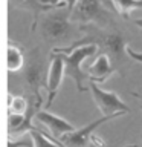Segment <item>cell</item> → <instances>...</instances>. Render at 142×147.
Segmentation results:
<instances>
[{
  "mask_svg": "<svg viewBox=\"0 0 142 147\" xmlns=\"http://www.w3.org/2000/svg\"><path fill=\"white\" fill-rule=\"evenodd\" d=\"M25 55H23L21 49L17 48L15 45L9 43L8 45V71L9 72H18L25 67Z\"/></svg>",
  "mask_w": 142,
  "mask_h": 147,
  "instance_id": "11",
  "label": "cell"
},
{
  "mask_svg": "<svg viewBox=\"0 0 142 147\" xmlns=\"http://www.w3.org/2000/svg\"><path fill=\"white\" fill-rule=\"evenodd\" d=\"M37 51L34 49L31 58L27 60V63L23 67V80H25V84L31 89L34 98L41 103V95H40V89L41 87H46V83H48V72L44 69V64L41 61V58H35Z\"/></svg>",
  "mask_w": 142,
  "mask_h": 147,
  "instance_id": "4",
  "label": "cell"
},
{
  "mask_svg": "<svg viewBox=\"0 0 142 147\" xmlns=\"http://www.w3.org/2000/svg\"><path fill=\"white\" fill-rule=\"evenodd\" d=\"M11 2L15 5V6H18V8H23V9H26V11H31L32 16H34V18H37V16H38L40 11L48 9V8H44L43 5L40 3V0H11Z\"/></svg>",
  "mask_w": 142,
  "mask_h": 147,
  "instance_id": "15",
  "label": "cell"
},
{
  "mask_svg": "<svg viewBox=\"0 0 142 147\" xmlns=\"http://www.w3.org/2000/svg\"><path fill=\"white\" fill-rule=\"evenodd\" d=\"M72 32L70 9L61 12L58 9L49 11L41 20V34L46 40L50 41H64L69 40Z\"/></svg>",
  "mask_w": 142,
  "mask_h": 147,
  "instance_id": "2",
  "label": "cell"
},
{
  "mask_svg": "<svg viewBox=\"0 0 142 147\" xmlns=\"http://www.w3.org/2000/svg\"><path fill=\"white\" fill-rule=\"evenodd\" d=\"M135 23H136V25L142 29V18H137V20H135Z\"/></svg>",
  "mask_w": 142,
  "mask_h": 147,
  "instance_id": "20",
  "label": "cell"
},
{
  "mask_svg": "<svg viewBox=\"0 0 142 147\" xmlns=\"http://www.w3.org/2000/svg\"><path fill=\"white\" fill-rule=\"evenodd\" d=\"M90 92H92L96 107L99 109L102 117H113V115L121 117V115H125L130 112V107L115 92L101 89L98 83L90 81Z\"/></svg>",
  "mask_w": 142,
  "mask_h": 147,
  "instance_id": "3",
  "label": "cell"
},
{
  "mask_svg": "<svg viewBox=\"0 0 142 147\" xmlns=\"http://www.w3.org/2000/svg\"><path fill=\"white\" fill-rule=\"evenodd\" d=\"M105 18V9L101 0H80L70 11V20L75 25H87Z\"/></svg>",
  "mask_w": 142,
  "mask_h": 147,
  "instance_id": "5",
  "label": "cell"
},
{
  "mask_svg": "<svg viewBox=\"0 0 142 147\" xmlns=\"http://www.w3.org/2000/svg\"><path fill=\"white\" fill-rule=\"evenodd\" d=\"M113 118H118L116 115L113 117H101L95 121H92L90 124H86L81 129H75L70 133H66L64 136H61V140L58 141V144L61 147H87L90 142V138L93 135V132L98 129L101 124L110 121Z\"/></svg>",
  "mask_w": 142,
  "mask_h": 147,
  "instance_id": "6",
  "label": "cell"
},
{
  "mask_svg": "<svg viewBox=\"0 0 142 147\" xmlns=\"http://www.w3.org/2000/svg\"><path fill=\"white\" fill-rule=\"evenodd\" d=\"M40 3L43 5L44 8L52 9V8H60V6H67L64 3V0H40Z\"/></svg>",
  "mask_w": 142,
  "mask_h": 147,
  "instance_id": "17",
  "label": "cell"
},
{
  "mask_svg": "<svg viewBox=\"0 0 142 147\" xmlns=\"http://www.w3.org/2000/svg\"><path fill=\"white\" fill-rule=\"evenodd\" d=\"M90 144H93L95 147H105V146H107V142L101 140V136H96L95 133H93L92 138H90Z\"/></svg>",
  "mask_w": 142,
  "mask_h": 147,
  "instance_id": "18",
  "label": "cell"
},
{
  "mask_svg": "<svg viewBox=\"0 0 142 147\" xmlns=\"http://www.w3.org/2000/svg\"><path fill=\"white\" fill-rule=\"evenodd\" d=\"M113 6L121 16L127 17L133 9H141L142 8V0H112Z\"/></svg>",
  "mask_w": 142,
  "mask_h": 147,
  "instance_id": "13",
  "label": "cell"
},
{
  "mask_svg": "<svg viewBox=\"0 0 142 147\" xmlns=\"http://www.w3.org/2000/svg\"><path fill=\"white\" fill-rule=\"evenodd\" d=\"M35 118H37V121L49 132V135L57 142L61 140V136H64L66 133H70V132L75 130V126H73V124H70L61 117H57V115L48 112V110L37 112Z\"/></svg>",
  "mask_w": 142,
  "mask_h": 147,
  "instance_id": "8",
  "label": "cell"
},
{
  "mask_svg": "<svg viewBox=\"0 0 142 147\" xmlns=\"http://www.w3.org/2000/svg\"><path fill=\"white\" fill-rule=\"evenodd\" d=\"M64 75H66V63L63 57L57 52H52L50 64L48 69V83H46V90H48V101L46 107H50L54 103V98L57 96L60 87L63 84Z\"/></svg>",
  "mask_w": 142,
  "mask_h": 147,
  "instance_id": "7",
  "label": "cell"
},
{
  "mask_svg": "<svg viewBox=\"0 0 142 147\" xmlns=\"http://www.w3.org/2000/svg\"><path fill=\"white\" fill-rule=\"evenodd\" d=\"M78 2H80V0H64V3L67 5V9H70V11L73 9V6H75Z\"/></svg>",
  "mask_w": 142,
  "mask_h": 147,
  "instance_id": "19",
  "label": "cell"
},
{
  "mask_svg": "<svg viewBox=\"0 0 142 147\" xmlns=\"http://www.w3.org/2000/svg\"><path fill=\"white\" fill-rule=\"evenodd\" d=\"M9 112L25 115L29 110L31 101H27L25 96H9Z\"/></svg>",
  "mask_w": 142,
  "mask_h": 147,
  "instance_id": "14",
  "label": "cell"
},
{
  "mask_svg": "<svg viewBox=\"0 0 142 147\" xmlns=\"http://www.w3.org/2000/svg\"><path fill=\"white\" fill-rule=\"evenodd\" d=\"M113 72H115V69L110 64L109 54H99L95 58V61L87 67V77H89V80L98 83V84L99 83H104Z\"/></svg>",
  "mask_w": 142,
  "mask_h": 147,
  "instance_id": "9",
  "label": "cell"
},
{
  "mask_svg": "<svg viewBox=\"0 0 142 147\" xmlns=\"http://www.w3.org/2000/svg\"><path fill=\"white\" fill-rule=\"evenodd\" d=\"M29 136H31V141H32V144H34V147H61L52 136L48 138L37 127L32 129V130L29 132Z\"/></svg>",
  "mask_w": 142,
  "mask_h": 147,
  "instance_id": "12",
  "label": "cell"
},
{
  "mask_svg": "<svg viewBox=\"0 0 142 147\" xmlns=\"http://www.w3.org/2000/svg\"><path fill=\"white\" fill-rule=\"evenodd\" d=\"M104 48L113 57H121L122 54H127V43L124 40V37L121 34H118V32H113V34H109L105 37Z\"/></svg>",
  "mask_w": 142,
  "mask_h": 147,
  "instance_id": "10",
  "label": "cell"
},
{
  "mask_svg": "<svg viewBox=\"0 0 142 147\" xmlns=\"http://www.w3.org/2000/svg\"><path fill=\"white\" fill-rule=\"evenodd\" d=\"M26 119V113L21 115V113H12L9 112V117H8V124H9V133H20V129L23 126Z\"/></svg>",
  "mask_w": 142,
  "mask_h": 147,
  "instance_id": "16",
  "label": "cell"
},
{
  "mask_svg": "<svg viewBox=\"0 0 142 147\" xmlns=\"http://www.w3.org/2000/svg\"><path fill=\"white\" fill-rule=\"evenodd\" d=\"M96 51H98V45L96 43H81L76 45L75 48L70 49H54V52L60 54L66 63V75L70 77L76 84V89L80 92H84L87 87L84 86V80L89 78L86 72H82L81 64L86 58L92 57Z\"/></svg>",
  "mask_w": 142,
  "mask_h": 147,
  "instance_id": "1",
  "label": "cell"
}]
</instances>
